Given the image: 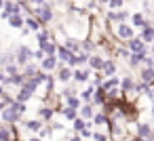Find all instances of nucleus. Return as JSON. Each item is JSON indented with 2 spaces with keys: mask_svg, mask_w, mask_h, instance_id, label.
<instances>
[{
  "mask_svg": "<svg viewBox=\"0 0 154 141\" xmlns=\"http://www.w3.org/2000/svg\"><path fill=\"white\" fill-rule=\"evenodd\" d=\"M0 116H2V122H5V124H9V126H11V124H17V122H21V116H19V114H17L13 107H5Z\"/></svg>",
  "mask_w": 154,
  "mask_h": 141,
  "instance_id": "1",
  "label": "nucleus"
},
{
  "mask_svg": "<svg viewBox=\"0 0 154 141\" xmlns=\"http://www.w3.org/2000/svg\"><path fill=\"white\" fill-rule=\"evenodd\" d=\"M32 51L30 49H26V46H21V49H17V57H15V61H17V65H28V61L32 59Z\"/></svg>",
  "mask_w": 154,
  "mask_h": 141,
  "instance_id": "2",
  "label": "nucleus"
},
{
  "mask_svg": "<svg viewBox=\"0 0 154 141\" xmlns=\"http://www.w3.org/2000/svg\"><path fill=\"white\" fill-rule=\"evenodd\" d=\"M135 133H137V137H141V139H150V137L154 135L152 124H148V122H139V124L135 126Z\"/></svg>",
  "mask_w": 154,
  "mask_h": 141,
  "instance_id": "3",
  "label": "nucleus"
},
{
  "mask_svg": "<svg viewBox=\"0 0 154 141\" xmlns=\"http://www.w3.org/2000/svg\"><path fill=\"white\" fill-rule=\"evenodd\" d=\"M93 116H95L93 103H82V105L78 107V118H82V120H93Z\"/></svg>",
  "mask_w": 154,
  "mask_h": 141,
  "instance_id": "4",
  "label": "nucleus"
},
{
  "mask_svg": "<svg viewBox=\"0 0 154 141\" xmlns=\"http://www.w3.org/2000/svg\"><path fill=\"white\" fill-rule=\"evenodd\" d=\"M139 82H146L148 86H154V68H143L139 72Z\"/></svg>",
  "mask_w": 154,
  "mask_h": 141,
  "instance_id": "5",
  "label": "nucleus"
},
{
  "mask_svg": "<svg viewBox=\"0 0 154 141\" xmlns=\"http://www.w3.org/2000/svg\"><path fill=\"white\" fill-rule=\"evenodd\" d=\"M36 17H38V21H40V23L51 21V9H49L47 4H40V7L36 9Z\"/></svg>",
  "mask_w": 154,
  "mask_h": 141,
  "instance_id": "6",
  "label": "nucleus"
},
{
  "mask_svg": "<svg viewBox=\"0 0 154 141\" xmlns=\"http://www.w3.org/2000/svg\"><path fill=\"white\" fill-rule=\"evenodd\" d=\"M91 103H93V105H103V103H106V88H103V86H95V93H93Z\"/></svg>",
  "mask_w": 154,
  "mask_h": 141,
  "instance_id": "7",
  "label": "nucleus"
},
{
  "mask_svg": "<svg viewBox=\"0 0 154 141\" xmlns=\"http://www.w3.org/2000/svg\"><path fill=\"white\" fill-rule=\"evenodd\" d=\"M101 74H103L106 78H112V76L116 74V63H114L112 59H103V68H101Z\"/></svg>",
  "mask_w": 154,
  "mask_h": 141,
  "instance_id": "8",
  "label": "nucleus"
},
{
  "mask_svg": "<svg viewBox=\"0 0 154 141\" xmlns=\"http://www.w3.org/2000/svg\"><path fill=\"white\" fill-rule=\"evenodd\" d=\"M133 86H135V82H133V78L131 76H125L122 80H120V84H118V88L122 91V95L127 93V95H131L133 93Z\"/></svg>",
  "mask_w": 154,
  "mask_h": 141,
  "instance_id": "9",
  "label": "nucleus"
},
{
  "mask_svg": "<svg viewBox=\"0 0 154 141\" xmlns=\"http://www.w3.org/2000/svg\"><path fill=\"white\" fill-rule=\"evenodd\" d=\"M53 114H55V110L49 107V105H42V107H38V112H36V116H38L42 122H49V120L53 118Z\"/></svg>",
  "mask_w": 154,
  "mask_h": 141,
  "instance_id": "10",
  "label": "nucleus"
},
{
  "mask_svg": "<svg viewBox=\"0 0 154 141\" xmlns=\"http://www.w3.org/2000/svg\"><path fill=\"white\" fill-rule=\"evenodd\" d=\"M23 124H26V128H28V130H32V133H38V130H40V128L45 126V122H42L40 118H32V120H26Z\"/></svg>",
  "mask_w": 154,
  "mask_h": 141,
  "instance_id": "11",
  "label": "nucleus"
},
{
  "mask_svg": "<svg viewBox=\"0 0 154 141\" xmlns=\"http://www.w3.org/2000/svg\"><path fill=\"white\" fill-rule=\"evenodd\" d=\"M32 95H34V93H32L30 88H26V86H19V91H17V97H15V101H21V103H28Z\"/></svg>",
  "mask_w": 154,
  "mask_h": 141,
  "instance_id": "12",
  "label": "nucleus"
},
{
  "mask_svg": "<svg viewBox=\"0 0 154 141\" xmlns=\"http://www.w3.org/2000/svg\"><path fill=\"white\" fill-rule=\"evenodd\" d=\"M129 46H131V51H133V53L146 51V42H143L141 38H131V40H129Z\"/></svg>",
  "mask_w": 154,
  "mask_h": 141,
  "instance_id": "13",
  "label": "nucleus"
},
{
  "mask_svg": "<svg viewBox=\"0 0 154 141\" xmlns=\"http://www.w3.org/2000/svg\"><path fill=\"white\" fill-rule=\"evenodd\" d=\"M40 65H42V70H45V72H53V70H55V65H57L55 55H53V57H45V59L40 61Z\"/></svg>",
  "mask_w": 154,
  "mask_h": 141,
  "instance_id": "14",
  "label": "nucleus"
},
{
  "mask_svg": "<svg viewBox=\"0 0 154 141\" xmlns=\"http://www.w3.org/2000/svg\"><path fill=\"white\" fill-rule=\"evenodd\" d=\"M89 65H91V70H95V72H101V68H103V59L101 57H97V55H93V57H89V61H87Z\"/></svg>",
  "mask_w": 154,
  "mask_h": 141,
  "instance_id": "15",
  "label": "nucleus"
},
{
  "mask_svg": "<svg viewBox=\"0 0 154 141\" xmlns=\"http://www.w3.org/2000/svg\"><path fill=\"white\" fill-rule=\"evenodd\" d=\"M82 105V101H80V97L78 95H72V97H66V107H72V110H76L78 112V107Z\"/></svg>",
  "mask_w": 154,
  "mask_h": 141,
  "instance_id": "16",
  "label": "nucleus"
},
{
  "mask_svg": "<svg viewBox=\"0 0 154 141\" xmlns=\"http://www.w3.org/2000/svg\"><path fill=\"white\" fill-rule=\"evenodd\" d=\"M72 78H74L76 82H87V80H89V72H87V70H74V72H72Z\"/></svg>",
  "mask_w": 154,
  "mask_h": 141,
  "instance_id": "17",
  "label": "nucleus"
},
{
  "mask_svg": "<svg viewBox=\"0 0 154 141\" xmlns=\"http://www.w3.org/2000/svg\"><path fill=\"white\" fill-rule=\"evenodd\" d=\"M93 93H95V86H89V88H85V91H80V101H85V103H91V99H93Z\"/></svg>",
  "mask_w": 154,
  "mask_h": 141,
  "instance_id": "18",
  "label": "nucleus"
},
{
  "mask_svg": "<svg viewBox=\"0 0 154 141\" xmlns=\"http://www.w3.org/2000/svg\"><path fill=\"white\" fill-rule=\"evenodd\" d=\"M57 55H59V59H61V61H66V63H68V61L72 59V55H74V53H72V51H68L66 46H59V49H57Z\"/></svg>",
  "mask_w": 154,
  "mask_h": 141,
  "instance_id": "19",
  "label": "nucleus"
},
{
  "mask_svg": "<svg viewBox=\"0 0 154 141\" xmlns=\"http://www.w3.org/2000/svg\"><path fill=\"white\" fill-rule=\"evenodd\" d=\"M118 84H120V80H118L116 76H112V78H108V80H103L101 86H103L106 91H110V88H118Z\"/></svg>",
  "mask_w": 154,
  "mask_h": 141,
  "instance_id": "20",
  "label": "nucleus"
},
{
  "mask_svg": "<svg viewBox=\"0 0 154 141\" xmlns=\"http://www.w3.org/2000/svg\"><path fill=\"white\" fill-rule=\"evenodd\" d=\"M93 122H95V126H106V124H108V116H106L103 112H99V114L93 116Z\"/></svg>",
  "mask_w": 154,
  "mask_h": 141,
  "instance_id": "21",
  "label": "nucleus"
},
{
  "mask_svg": "<svg viewBox=\"0 0 154 141\" xmlns=\"http://www.w3.org/2000/svg\"><path fill=\"white\" fill-rule=\"evenodd\" d=\"M141 40H143V42H154V30L146 26L143 32H141Z\"/></svg>",
  "mask_w": 154,
  "mask_h": 141,
  "instance_id": "22",
  "label": "nucleus"
},
{
  "mask_svg": "<svg viewBox=\"0 0 154 141\" xmlns=\"http://www.w3.org/2000/svg\"><path fill=\"white\" fill-rule=\"evenodd\" d=\"M118 36L120 38H133V30L129 26H118Z\"/></svg>",
  "mask_w": 154,
  "mask_h": 141,
  "instance_id": "23",
  "label": "nucleus"
},
{
  "mask_svg": "<svg viewBox=\"0 0 154 141\" xmlns=\"http://www.w3.org/2000/svg\"><path fill=\"white\" fill-rule=\"evenodd\" d=\"M9 107H13V110H15L19 116H23V114H26V110H28V105H26V103H21V101H13Z\"/></svg>",
  "mask_w": 154,
  "mask_h": 141,
  "instance_id": "24",
  "label": "nucleus"
},
{
  "mask_svg": "<svg viewBox=\"0 0 154 141\" xmlns=\"http://www.w3.org/2000/svg\"><path fill=\"white\" fill-rule=\"evenodd\" d=\"M9 23H11L13 28H23L26 21L21 19V15H11V17H9Z\"/></svg>",
  "mask_w": 154,
  "mask_h": 141,
  "instance_id": "25",
  "label": "nucleus"
},
{
  "mask_svg": "<svg viewBox=\"0 0 154 141\" xmlns=\"http://www.w3.org/2000/svg\"><path fill=\"white\" fill-rule=\"evenodd\" d=\"M61 114H63L68 120H76V118H78V112H76V110H72V107H66V105H63Z\"/></svg>",
  "mask_w": 154,
  "mask_h": 141,
  "instance_id": "26",
  "label": "nucleus"
},
{
  "mask_svg": "<svg viewBox=\"0 0 154 141\" xmlns=\"http://www.w3.org/2000/svg\"><path fill=\"white\" fill-rule=\"evenodd\" d=\"M36 72H38V68H36L34 63H30V65H26V70H23L21 74H23V78H32Z\"/></svg>",
  "mask_w": 154,
  "mask_h": 141,
  "instance_id": "27",
  "label": "nucleus"
},
{
  "mask_svg": "<svg viewBox=\"0 0 154 141\" xmlns=\"http://www.w3.org/2000/svg\"><path fill=\"white\" fill-rule=\"evenodd\" d=\"M85 126H87V120H82V118H76V120H72V128H74L76 133H80Z\"/></svg>",
  "mask_w": 154,
  "mask_h": 141,
  "instance_id": "28",
  "label": "nucleus"
},
{
  "mask_svg": "<svg viewBox=\"0 0 154 141\" xmlns=\"http://www.w3.org/2000/svg\"><path fill=\"white\" fill-rule=\"evenodd\" d=\"M70 78H72V70H70V68H61V70H59V80L68 82Z\"/></svg>",
  "mask_w": 154,
  "mask_h": 141,
  "instance_id": "29",
  "label": "nucleus"
},
{
  "mask_svg": "<svg viewBox=\"0 0 154 141\" xmlns=\"http://www.w3.org/2000/svg\"><path fill=\"white\" fill-rule=\"evenodd\" d=\"M26 23H28V26H30V28H32V30H38V28H40V26H42V23H40V21H38V19H36V17H30V19H28V21H26Z\"/></svg>",
  "mask_w": 154,
  "mask_h": 141,
  "instance_id": "30",
  "label": "nucleus"
},
{
  "mask_svg": "<svg viewBox=\"0 0 154 141\" xmlns=\"http://www.w3.org/2000/svg\"><path fill=\"white\" fill-rule=\"evenodd\" d=\"M78 135H80L82 139H91V137H93V130H91V128H89V124H87V126H85V128H82Z\"/></svg>",
  "mask_w": 154,
  "mask_h": 141,
  "instance_id": "31",
  "label": "nucleus"
},
{
  "mask_svg": "<svg viewBox=\"0 0 154 141\" xmlns=\"http://www.w3.org/2000/svg\"><path fill=\"white\" fill-rule=\"evenodd\" d=\"M125 17H127L125 11H120V13H110V19H116V21H122Z\"/></svg>",
  "mask_w": 154,
  "mask_h": 141,
  "instance_id": "32",
  "label": "nucleus"
},
{
  "mask_svg": "<svg viewBox=\"0 0 154 141\" xmlns=\"http://www.w3.org/2000/svg\"><path fill=\"white\" fill-rule=\"evenodd\" d=\"M133 23H135V26H139V28H146V21H143V17H141V15H133Z\"/></svg>",
  "mask_w": 154,
  "mask_h": 141,
  "instance_id": "33",
  "label": "nucleus"
},
{
  "mask_svg": "<svg viewBox=\"0 0 154 141\" xmlns=\"http://www.w3.org/2000/svg\"><path fill=\"white\" fill-rule=\"evenodd\" d=\"M93 84H95V86H101V84H103V74H101V72L93 76Z\"/></svg>",
  "mask_w": 154,
  "mask_h": 141,
  "instance_id": "34",
  "label": "nucleus"
},
{
  "mask_svg": "<svg viewBox=\"0 0 154 141\" xmlns=\"http://www.w3.org/2000/svg\"><path fill=\"white\" fill-rule=\"evenodd\" d=\"M91 139H95V141H108V135L97 130V133H93V137H91Z\"/></svg>",
  "mask_w": 154,
  "mask_h": 141,
  "instance_id": "35",
  "label": "nucleus"
},
{
  "mask_svg": "<svg viewBox=\"0 0 154 141\" xmlns=\"http://www.w3.org/2000/svg\"><path fill=\"white\" fill-rule=\"evenodd\" d=\"M32 57H34V59H38V61H42V59H45L47 55H45V51H40V49H38V51H36V53H34Z\"/></svg>",
  "mask_w": 154,
  "mask_h": 141,
  "instance_id": "36",
  "label": "nucleus"
},
{
  "mask_svg": "<svg viewBox=\"0 0 154 141\" xmlns=\"http://www.w3.org/2000/svg\"><path fill=\"white\" fill-rule=\"evenodd\" d=\"M110 7L112 9H120L122 7V0H110Z\"/></svg>",
  "mask_w": 154,
  "mask_h": 141,
  "instance_id": "37",
  "label": "nucleus"
},
{
  "mask_svg": "<svg viewBox=\"0 0 154 141\" xmlns=\"http://www.w3.org/2000/svg\"><path fill=\"white\" fill-rule=\"evenodd\" d=\"M82 46H85V49L89 51V49H93V42H89V40H85V42H82Z\"/></svg>",
  "mask_w": 154,
  "mask_h": 141,
  "instance_id": "38",
  "label": "nucleus"
},
{
  "mask_svg": "<svg viewBox=\"0 0 154 141\" xmlns=\"http://www.w3.org/2000/svg\"><path fill=\"white\" fill-rule=\"evenodd\" d=\"M70 141H82V137H80V135H72Z\"/></svg>",
  "mask_w": 154,
  "mask_h": 141,
  "instance_id": "39",
  "label": "nucleus"
},
{
  "mask_svg": "<svg viewBox=\"0 0 154 141\" xmlns=\"http://www.w3.org/2000/svg\"><path fill=\"white\" fill-rule=\"evenodd\" d=\"M146 95H148V97H150V99H152V103H154V88H150V91H148V93H146Z\"/></svg>",
  "mask_w": 154,
  "mask_h": 141,
  "instance_id": "40",
  "label": "nucleus"
},
{
  "mask_svg": "<svg viewBox=\"0 0 154 141\" xmlns=\"http://www.w3.org/2000/svg\"><path fill=\"white\" fill-rule=\"evenodd\" d=\"M129 141H146V139H141V137H137V135H135V137H131Z\"/></svg>",
  "mask_w": 154,
  "mask_h": 141,
  "instance_id": "41",
  "label": "nucleus"
},
{
  "mask_svg": "<svg viewBox=\"0 0 154 141\" xmlns=\"http://www.w3.org/2000/svg\"><path fill=\"white\" fill-rule=\"evenodd\" d=\"M5 107H7V105H5V101L0 99V114H2V110H5Z\"/></svg>",
  "mask_w": 154,
  "mask_h": 141,
  "instance_id": "42",
  "label": "nucleus"
},
{
  "mask_svg": "<svg viewBox=\"0 0 154 141\" xmlns=\"http://www.w3.org/2000/svg\"><path fill=\"white\" fill-rule=\"evenodd\" d=\"M28 141H42V139H40V137L36 135V137H32V139H28Z\"/></svg>",
  "mask_w": 154,
  "mask_h": 141,
  "instance_id": "43",
  "label": "nucleus"
},
{
  "mask_svg": "<svg viewBox=\"0 0 154 141\" xmlns=\"http://www.w3.org/2000/svg\"><path fill=\"white\" fill-rule=\"evenodd\" d=\"M5 93H7V91L2 88V84H0V99H2V95H5Z\"/></svg>",
  "mask_w": 154,
  "mask_h": 141,
  "instance_id": "44",
  "label": "nucleus"
},
{
  "mask_svg": "<svg viewBox=\"0 0 154 141\" xmlns=\"http://www.w3.org/2000/svg\"><path fill=\"white\" fill-rule=\"evenodd\" d=\"M32 2H38V4H42V0H32Z\"/></svg>",
  "mask_w": 154,
  "mask_h": 141,
  "instance_id": "45",
  "label": "nucleus"
},
{
  "mask_svg": "<svg viewBox=\"0 0 154 141\" xmlns=\"http://www.w3.org/2000/svg\"><path fill=\"white\" fill-rule=\"evenodd\" d=\"M2 4H5V0H0V9H2Z\"/></svg>",
  "mask_w": 154,
  "mask_h": 141,
  "instance_id": "46",
  "label": "nucleus"
},
{
  "mask_svg": "<svg viewBox=\"0 0 154 141\" xmlns=\"http://www.w3.org/2000/svg\"><path fill=\"white\" fill-rule=\"evenodd\" d=\"M152 116H154V105H152Z\"/></svg>",
  "mask_w": 154,
  "mask_h": 141,
  "instance_id": "47",
  "label": "nucleus"
},
{
  "mask_svg": "<svg viewBox=\"0 0 154 141\" xmlns=\"http://www.w3.org/2000/svg\"><path fill=\"white\" fill-rule=\"evenodd\" d=\"M101 2H108V0H101Z\"/></svg>",
  "mask_w": 154,
  "mask_h": 141,
  "instance_id": "48",
  "label": "nucleus"
},
{
  "mask_svg": "<svg viewBox=\"0 0 154 141\" xmlns=\"http://www.w3.org/2000/svg\"><path fill=\"white\" fill-rule=\"evenodd\" d=\"M152 130H154V124H152Z\"/></svg>",
  "mask_w": 154,
  "mask_h": 141,
  "instance_id": "49",
  "label": "nucleus"
}]
</instances>
